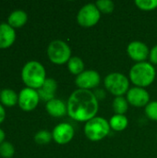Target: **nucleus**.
I'll use <instances>...</instances> for the list:
<instances>
[{
    "mask_svg": "<svg viewBox=\"0 0 157 158\" xmlns=\"http://www.w3.org/2000/svg\"><path fill=\"white\" fill-rule=\"evenodd\" d=\"M68 114L76 121H89L95 118L98 111V101L90 90L78 89L68 100Z\"/></svg>",
    "mask_w": 157,
    "mask_h": 158,
    "instance_id": "f257e3e1",
    "label": "nucleus"
},
{
    "mask_svg": "<svg viewBox=\"0 0 157 158\" xmlns=\"http://www.w3.org/2000/svg\"><path fill=\"white\" fill-rule=\"evenodd\" d=\"M45 69L38 61L27 62L21 70V79L24 84L31 89H39L45 81Z\"/></svg>",
    "mask_w": 157,
    "mask_h": 158,
    "instance_id": "f03ea898",
    "label": "nucleus"
},
{
    "mask_svg": "<svg viewBox=\"0 0 157 158\" xmlns=\"http://www.w3.org/2000/svg\"><path fill=\"white\" fill-rule=\"evenodd\" d=\"M155 69L148 62H140L135 64L130 71V78L133 84L138 87H147L153 83L155 79Z\"/></svg>",
    "mask_w": 157,
    "mask_h": 158,
    "instance_id": "7ed1b4c3",
    "label": "nucleus"
},
{
    "mask_svg": "<svg viewBox=\"0 0 157 158\" xmlns=\"http://www.w3.org/2000/svg\"><path fill=\"white\" fill-rule=\"evenodd\" d=\"M110 131L109 123L101 117H95L87 121L84 127L86 137L93 142H98L108 135Z\"/></svg>",
    "mask_w": 157,
    "mask_h": 158,
    "instance_id": "20e7f679",
    "label": "nucleus"
},
{
    "mask_svg": "<svg viewBox=\"0 0 157 158\" xmlns=\"http://www.w3.org/2000/svg\"><path fill=\"white\" fill-rule=\"evenodd\" d=\"M47 56L53 63L62 65L68 62L71 51L67 43L61 40H55L47 47Z\"/></svg>",
    "mask_w": 157,
    "mask_h": 158,
    "instance_id": "39448f33",
    "label": "nucleus"
},
{
    "mask_svg": "<svg viewBox=\"0 0 157 158\" xmlns=\"http://www.w3.org/2000/svg\"><path fill=\"white\" fill-rule=\"evenodd\" d=\"M129 80L128 78L118 72H114L108 74L105 79V86L112 94L118 96H122L127 93L129 89Z\"/></svg>",
    "mask_w": 157,
    "mask_h": 158,
    "instance_id": "423d86ee",
    "label": "nucleus"
},
{
    "mask_svg": "<svg viewBox=\"0 0 157 158\" xmlns=\"http://www.w3.org/2000/svg\"><path fill=\"white\" fill-rule=\"evenodd\" d=\"M100 11L95 4H87L83 6L77 16L79 24L82 27H92L100 19Z\"/></svg>",
    "mask_w": 157,
    "mask_h": 158,
    "instance_id": "0eeeda50",
    "label": "nucleus"
},
{
    "mask_svg": "<svg viewBox=\"0 0 157 158\" xmlns=\"http://www.w3.org/2000/svg\"><path fill=\"white\" fill-rule=\"evenodd\" d=\"M39 101H40V96L35 89L26 87L23 88L19 94L18 105L24 111L33 110L38 106Z\"/></svg>",
    "mask_w": 157,
    "mask_h": 158,
    "instance_id": "6e6552de",
    "label": "nucleus"
},
{
    "mask_svg": "<svg viewBox=\"0 0 157 158\" xmlns=\"http://www.w3.org/2000/svg\"><path fill=\"white\" fill-rule=\"evenodd\" d=\"M101 78L95 70H86L77 76L75 80L76 85L82 90H89L96 87L100 83Z\"/></svg>",
    "mask_w": 157,
    "mask_h": 158,
    "instance_id": "1a4fd4ad",
    "label": "nucleus"
},
{
    "mask_svg": "<svg viewBox=\"0 0 157 158\" xmlns=\"http://www.w3.org/2000/svg\"><path fill=\"white\" fill-rule=\"evenodd\" d=\"M149 93L141 87H133L130 89L127 93V101L131 106L137 107L145 106L149 104Z\"/></svg>",
    "mask_w": 157,
    "mask_h": 158,
    "instance_id": "9d476101",
    "label": "nucleus"
},
{
    "mask_svg": "<svg viewBox=\"0 0 157 158\" xmlns=\"http://www.w3.org/2000/svg\"><path fill=\"white\" fill-rule=\"evenodd\" d=\"M52 136L56 143L66 144L72 140L74 136V129L68 123H60L53 130Z\"/></svg>",
    "mask_w": 157,
    "mask_h": 158,
    "instance_id": "9b49d317",
    "label": "nucleus"
},
{
    "mask_svg": "<svg viewBox=\"0 0 157 158\" xmlns=\"http://www.w3.org/2000/svg\"><path fill=\"white\" fill-rule=\"evenodd\" d=\"M127 52L131 59L134 61H137L138 63L140 62H144V60L148 57L149 56V49L148 46L140 41H134L131 42L127 48Z\"/></svg>",
    "mask_w": 157,
    "mask_h": 158,
    "instance_id": "f8f14e48",
    "label": "nucleus"
},
{
    "mask_svg": "<svg viewBox=\"0 0 157 158\" xmlns=\"http://www.w3.org/2000/svg\"><path fill=\"white\" fill-rule=\"evenodd\" d=\"M16 40V31L8 23H0V49L7 48Z\"/></svg>",
    "mask_w": 157,
    "mask_h": 158,
    "instance_id": "ddd939ff",
    "label": "nucleus"
},
{
    "mask_svg": "<svg viewBox=\"0 0 157 158\" xmlns=\"http://www.w3.org/2000/svg\"><path fill=\"white\" fill-rule=\"evenodd\" d=\"M57 89L56 81L54 79H46L43 82V86L37 90L38 94L40 96V99L49 102L54 99L56 92Z\"/></svg>",
    "mask_w": 157,
    "mask_h": 158,
    "instance_id": "4468645a",
    "label": "nucleus"
},
{
    "mask_svg": "<svg viewBox=\"0 0 157 158\" xmlns=\"http://www.w3.org/2000/svg\"><path fill=\"white\" fill-rule=\"evenodd\" d=\"M45 108H46V111L48 112V114L55 118L63 117L68 113L67 105L59 99L54 98L53 100L47 102L45 105Z\"/></svg>",
    "mask_w": 157,
    "mask_h": 158,
    "instance_id": "2eb2a0df",
    "label": "nucleus"
},
{
    "mask_svg": "<svg viewBox=\"0 0 157 158\" xmlns=\"http://www.w3.org/2000/svg\"><path fill=\"white\" fill-rule=\"evenodd\" d=\"M28 20V15L25 11L17 9L12 11L8 18H7V23L12 28H19L22 27Z\"/></svg>",
    "mask_w": 157,
    "mask_h": 158,
    "instance_id": "dca6fc26",
    "label": "nucleus"
},
{
    "mask_svg": "<svg viewBox=\"0 0 157 158\" xmlns=\"http://www.w3.org/2000/svg\"><path fill=\"white\" fill-rule=\"evenodd\" d=\"M0 102L6 106H14L19 102V94L11 89H3L0 92Z\"/></svg>",
    "mask_w": 157,
    "mask_h": 158,
    "instance_id": "f3484780",
    "label": "nucleus"
},
{
    "mask_svg": "<svg viewBox=\"0 0 157 158\" xmlns=\"http://www.w3.org/2000/svg\"><path fill=\"white\" fill-rule=\"evenodd\" d=\"M110 128L116 131H124L128 126V119L124 115H115L110 118Z\"/></svg>",
    "mask_w": 157,
    "mask_h": 158,
    "instance_id": "a211bd4d",
    "label": "nucleus"
},
{
    "mask_svg": "<svg viewBox=\"0 0 157 158\" xmlns=\"http://www.w3.org/2000/svg\"><path fill=\"white\" fill-rule=\"evenodd\" d=\"M68 69L72 74L78 76L83 72L84 63L82 59L80 58L79 56H73V57H70V59L68 62Z\"/></svg>",
    "mask_w": 157,
    "mask_h": 158,
    "instance_id": "6ab92c4d",
    "label": "nucleus"
},
{
    "mask_svg": "<svg viewBox=\"0 0 157 158\" xmlns=\"http://www.w3.org/2000/svg\"><path fill=\"white\" fill-rule=\"evenodd\" d=\"M128 101L123 96H118L113 101V109L117 115H124L128 110Z\"/></svg>",
    "mask_w": 157,
    "mask_h": 158,
    "instance_id": "aec40b11",
    "label": "nucleus"
},
{
    "mask_svg": "<svg viewBox=\"0 0 157 158\" xmlns=\"http://www.w3.org/2000/svg\"><path fill=\"white\" fill-rule=\"evenodd\" d=\"M95 6L99 9L100 12H103L105 14H109L114 10L115 5L110 0H99L95 3Z\"/></svg>",
    "mask_w": 157,
    "mask_h": 158,
    "instance_id": "412c9836",
    "label": "nucleus"
},
{
    "mask_svg": "<svg viewBox=\"0 0 157 158\" xmlns=\"http://www.w3.org/2000/svg\"><path fill=\"white\" fill-rule=\"evenodd\" d=\"M52 138H53L52 133L49 132L48 131H40L34 135V141L36 143L39 144H46L50 143Z\"/></svg>",
    "mask_w": 157,
    "mask_h": 158,
    "instance_id": "4be33fe9",
    "label": "nucleus"
},
{
    "mask_svg": "<svg viewBox=\"0 0 157 158\" xmlns=\"http://www.w3.org/2000/svg\"><path fill=\"white\" fill-rule=\"evenodd\" d=\"M15 148L8 142H3L0 144V156L3 158H11L14 156Z\"/></svg>",
    "mask_w": 157,
    "mask_h": 158,
    "instance_id": "5701e85b",
    "label": "nucleus"
},
{
    "mask_svg": "<svg viewBox=\"0 0 157 158\" xmlns=\"http://www.w3.org/2000/svg\"><path fill=\"white\" fill-rule=\"evenodd\" d=\"M135 4L140 9L145 11L153 10L157 7V0H136Z\"/></svg>",
    "mask_w": 157,
    "mask_h": 158,
    "instance_id": "b1692460",
    "label": "nucleus"
},
{
    "mask_svg": "<svg viewBox=\"0 0 157 158\" xmlns=\"http://www.w3.org/2000/svg\"><path fill=\"white\" fill-rule=\"evenodd\" d=\"M145 113L150 119L157 121V101L151 102L146 106Z\"/></svg>",
    "mask_w": 157,
    "mask_h": 158,
    "instance_id": "393cba45",
    "label": "nucleus"
},
{
    "mask_svg": "<svg viewBox=\"0 0 157 158\" xmlns=\"http://www.w3.org/2000/svg\"><path fill=\"white\" fill-rule=\"evenodd\" d=\"M149 57H150V61L152 63L157 65V45L152 48V50L150 51V54H149Z\"/></svg>",
    "mask_w": 157,
    "mask_h": 158,
    "instance_id": "a878e982",
    "label": "nucleus"
},
{
    "mask_svg": "<svg viewBox=\"0 0 157 158\" xmlns=\"http://www.w3.org/2000/svg\"><path fill=\"white\" fill-rule=\"evenodd\" d=\"M6 118V111L2 104H0V124L5 120Z\"/></svg>",
    "mask_w": 157,
    "mask_h": 158,
    "instance_id": "bb28decb",
    "label": "nucleus"
},
{
    "mask_svg": "<svg viewBox=\"0 0 157 158\" xmlns=\"http://www.w3.org/2000/svg\"><path fill=\"white\" fill-rule=\"evenodd\" d=\"M5 138H6L5 131H4L2 129H0V144H1L3 142H5Z\"/></svg>",
    "mask_w": 157,
    "mask_h": 158,
    "instance_id": "cd10ccee",
    "label": "nucleus"
}]
</instances>
